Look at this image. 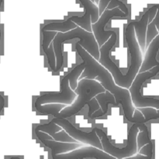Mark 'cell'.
<instances>
[{"label":"cell","mask_w":159,"mask_h":159,"mask_svg":"<svg viewBox=\"0 0 159 159\" xmlns=\"http://www.w3.org/2000/svg\"><path fill=\"white\" fill-rule=\"evenodd\" d=\"M62 129V128L61 126H59L58 125H57L56 123H52V122H50L48 123H45V124H41L37 126V128L35 129V130L40 131V132H46V133L49 134L51 137L56 132H59Z\"/></svg>","instance_id":"cell-20"},{"label":"cell","mask_w":159,"mask_h":159,"mask_svg":"<svg viewBox=\"0 0 159 159\" xmlns=\"http://www.w3.org/2000/svg\"><path fill=\"white\" fill-rule=\"evenodd\" d=\"M95 98L97 100L100 108L98 109V111H96V112H94L91 118L101 117L102 115H106L107 113V112H108L109 104H116V101H115L114 96L112 94H110V92L107 91V90H105L102 93L97 94L96 96H95Z\"/></svg>","instance_id":"cell-13"},{"label":"cell","mask_w":159,"mask_h":159,"mask_svg":"<svg viewBox=\"0 0 159 159\" xmlns=\"http://www.w3.org/2000/svg\"><path fill=\"white\" fill-rule=\"evenodd\" d=\"M75 49L85 64L82 76L88 79H95L101 84L103 88L114 96L116 104H120L124 116L132 123H144V118L141 112L132 104L128 89L123 88L115 84L110 72L102 66L91 55L89 54L81 45L76 43Z\"/></svg>","instance_id":"cell-1"},{"label":"cell","mask_w":159,"mask_h":159,"mask_svg":"<svg viewBox=\"0 0 159 159\" xmlns=\"http://www.w3.org/2000/svg\"><path fill=\"white\" fill-rule=\"evenodd\" d=\"M124 35H125V41L127 42L129 52L130 55V64L127 74H123L116 85L123 88L129 89L135 76L138 73L143 60L142 53L140 49V47L137 41L136 35H135L134 21L129 23L126 26Z\"/></svg>","instance_id":"cell-3"},{"label":"cell","mask_w":159,"mask_h":159,"mask_svg":"<svg viewBox=\"0 0 159 159\" xmlns=\"http://www.w3.org/2000/svg\"><path fill=\"white\" fill-rule=\"evenodd\" d=\"M78 26L76 23L71 21V19L68 18L67 20L63 22H54V23H50L45 25L42 28V31H56V32L65 33L71 30L75 29Z\"/></svg>","instance_id":"cell-14"},{"label":"cell","mask_w":159,"mask_h":159,"mask_svg":"<svg viewBox=\"0 0 159 159\" xmlns=\"http://www.w3.org/2000/svg\"><path fill=\"white\" fill-rule=\"evenodd\" d=\"M101 84L95 79L82 78L77 84L75 93L78 95L71 105L67 106L62 109L54 118H67L79 113L87 103L99 94L105 91Z\"/></svg>","instance_id":"cell-2"},{"label":"cell","mask_w":159,"mask_h":159,"mask_svg":"<svg viewBox=\"0 0 159 159\" xmlns=\"http://www.w3.org/2000/svg\"><path fill=\"white\" fill-rule=\"evenodd\" d=\"M40 141L51 150V154H65L82 147L79 143H63L53 140H40Z\"/></svg>","instance_id":"cell-11"},{"label":"cell","mask_w":159,"mask_h":159,"mask_svg":"<svg viewBox=\"0 0 159 159\" xmlns=\"http://www.w3.org/2000/svg\"><path fill=\"white\" fill-rule=\"evenodd\" d=\"M138 110L141 112L144 118V123L150 120L158 119L159 118V114L158 109L152 107H144V108H138Z\"/></svg>","instance_id":"cell-21"},{"label":"cell","mask_w":159,"mask_h":159,"mask_svg":"<svg viewBox=\"0 0 159 159\" xmlns=\"http://www.w3.org/2000/svg\"><path fill=\"white\" fill-rule=\"evenodd\" d=\"M19 159H20V158H19Z\"/></svg>","instance_id":"cell-30"},{"label":"cell","mask_w":159,"mask_h":159,"mask_svg":"<svg viewBox=\"0 0 159 159\" xmlns=\"http://www.w3.org/2000/svg\"><path fill=\"white\" fill-rule=\"evenodd\" d=\"M159 65L155 66L149 71L138 73L129 87L130 98L133 105L136 108H138L152 107L159 110V99L153 97L144 96L141 92L142 86L148 80L155 77L158 73Z\"/></svg>","instance_id":"cell-4"},{"label":"cell","mask_w":159,"mask_h":159,"mask_svg":"<svg viewBox=\"0 0 159 159\" xmlns=\"http://www.w3.org/2000/svg\"><path fill=\"white\" fill-rule=\"evenodd\" d=\"M67 104H59V103H52V104H46L44 105L40 106V108H37V112L44 115H51L53 116H55L56 115L59 113L65 107H67Z\"/></svg>","instance_id":"cell-16"},{"label":"cell","mask_w":159,"mask_h":159,"mask_svg":"<svg viewBox=\"0 0 159 159\" xmlns=\"http://www.w3.org/2000/svg\"><path fill=\"white\" fill-rule=\"evenodd\" d=\"M85 62H82V63L79 64V65H76L75 67H74V68L68 73V75H69V86L70 88L72 90H75L76 87H77V83H76L77 82V78L82 74L83 70H85Z\"/></svg>","instance_id":"cell-18"},{"label":"cell","mask_w":159,"mask_h":159,"mask_svg":"<svg viewBox=\"0 0 159 159\" xmlns=\"http://www.w3.org/2000/svg\"><path fill=\"white\" fill-rule=\"evenodd\" d=\"M4 105H5V99L3 97H2V98H0V112H1L3 110V108H4Z\"/></svg>","instance_id":"cell-26"},{"label":"cell","mask_w":159,"mask_h":159,"mask_svg":"<svg viewBox=\"0 0 159 159\" xmlns=\"http://www.w3.org/2000/svg\"><path fill=\"white\" fill-rule=\"evenodd\" d=\"M153 157V143L145 144L143 146L135 155L123 159H152Z\"/></svg>","instance_id":"cell-17"},{"label":"cell","mask_w":159,"mask_h":159,"mask_svg":"<svg viewBox=\"0 0 159 159\" xmlns=\"http://www.w3.org/2000/svg\"><path fill=\"white\" fill-rule=\"evenodd\" d=\"M87 104L89 105L88 117L89 118H91L93 114L94 113V112H96V111H98V109L100 108V106H99V103H98L97 100L95 98V97L93 98H92V99L90 100L88 103H87Z\"/></svg>","instance_id":"cell-23"},{"label":"cell","mask_w":159,"mask_h":159,"mask_svg":"<svg viewBox=\"0 0 159 159\" xmlns=\"http://www.w3.org/2000/svg\"><path fill=\"white\" fill-rule=\"evenodd\" d=\"M19 158H20V157H16V156H13V157H11L10 158H9V159H19Z\"/></svg>","instance_id":"cell-28"},{"label":"cell","mask_w":159,"mask_h":159,"mask_svg":"<svg viewBox=\"0 0 159 159\" xmlns=\"http://www.w3.org/2000/svg\"><path fill=\"white\" fill-rule=\"evenodd\" d=\"M3 0H0V12H1V6L2 4ZM1 37H2V32H1V28H0V43H1ZM0 53H1V48H0Z\"/></svg>","instance_id":"cell-27"},{"label":"cell","mask_w":159,"mask_h":159,"mask_svg":"<svg viewBox=\"0 0 159 159\" xmlns=\"http://www.w3.org/2000/svg\"><path fill=\"white\" fill-rule=\"evenodd\" d=\"M152 142L150 139L149 136L148 129L145 124L140 129V131L138 132V136H137V146H138V151L144 146L145 144Z\"/></svg>","instance_id":"cell-19"},{"label":"cell","mask_w":159,"mask_h":159,"mask_svg":"<svg viewBox=\"0 0 159 159\" xmlns=\"http://www.w3.org/2000/svg\"><path fill=\"white\" fill-rule=\"evenodd\" d=\"M51 122L61 126L74 140L82 142L83 143H86L90 146L95 147L98 149L102 150V143H101L99 137L96 134L95 128L90 132H85V131L76 128L67 118H54L51 120Z\"/></svg>","instance_id":"cell-6"},{"label":"cell","mask_w":159,"mask_h":159,"mask_svg":"<svg viewBox=\"0 0 159 159\" xmlns=\"http://www.w3.org/2000/svg\"><path fill=\"white\" fill-rule=\"evenodd\" d=\"M57 33L56 31H42L43 34L42 49L48 57V65L54 72L56 66V59L52 41Z\"/></svg>","instance_id":"cell-10"},{"label":"cell","mask_w":159,"mask_h":159,"mask_svg":"<svg viewBox=\"0 0 159 159\" xmlns=\"http://www.w3.org/2000/svg\"><path fill=\"white\" fill-rule=\"evenodd\" d=\"M149 19V10L144 12V15L141 18V20L138 21H134V31L136 35L137 41L138 45L142 51L145 49V40H146V30L148 24Z\"/></svg>","instance_id":"cell-12"},{"label":"cell","mask_w":159,"mask_h":159,"mask_svg":"<svg viewBox=\"0 0 159 159\" xmlns=\"http://www.w3.org/2000/svg\"><path fill=\"white\" fill-rule=\"evenodd\" d=\"M85 8V15L82 17L72 16L69 17L71 21L88 32H92V24L97 22L99 18V8L91 0H79Z\"/></svg>","instance_id":"cell-8"},{"label":"cell","mask_w":159,"mask_h":159,"mask_svg":"<svg viewBox=\"0 0 159 159\" xmlns=\"http://www.w3.org/2000/svg\"><path fill=\"white\" fill-rule=\"evenodd\" d=\"M158 11L157 12L155 18L152 22L148 23L146 30V40H145V48H148L150 42L156 37L159 34L158 30L159 29L158 26Z\"/></svg>","instance_id":"cell-15"},{"label":"cell","mask_w":159,"mask_h":159,"mask_svg":"<svg viewBox=\"0 0 159 159\" xmlns=\"http://www.w3.org/2000/svg\"><path fill=\"white\" fill-rule=\"evenodd\" d=\"M53 140L57 142H63V143H79V141L74 140L72 137H70L63 129L59 132H56L52 136Z\"/></svg>","instance_id":"cell-22"},{"label":"cell","mask_w":159,"mask_h":159,"mask_svg":"<svg viewBox=\"0 0 159 159\" xmlns=\"http://www.w3.org/2000/svg\"><path fill=\"white\" fill-rule=\"evenodd\" d=\"M61 92L57 93H48L39 96L35 101L36 109L40 106L46 104H52V103H59L68 105L74 102L77 94L74 90L70 88L69 86V75L68 74L63 77L61 82Z\"/></svg>","instance_id":"cell-5"},{"label":"cell","mask_w":159,"mask_h":159,"mask_svg":"<svg viewBox=\"0 0 159 159\" xmlns=\"http://www.w3.org/2000/svg\"><path fill=\"white\" fill-rule=\"evenodd\" d=\"M149 10V19H148V23L152 22L153 19L155 18V15H156L157 12L158 11V5H155L152 7H151Z\"/></svg>","instance_id":"cell-24"},{"label":"cell","mask_w":159,"mask_h":159,"mask_svg":"<svg viewBox=\"0 0 159 159\" xmlns=\"http://www.w3.org/2000/svg\"><path fill=\"white\" fill-rule=\"evenodd\" d=\"M2 95H1V94H0V98H2Z\"/></svg>","instance_id":"cell-29"},{"label":"cell","mask_w":159,"mask_h":159,"mask_svg":"<svg viewBox=\"0 0 159 159\" xmlns=\"http://www.w3.org/2000/svg\"><path fill=\"white\" fill-rule=\"evenodd\" d=\"M35 134L37 136V138L39 139V140H53L52 137L49 135V134L46 133V132H40V131L35 130Z\"/></svg>","instance_id":"cell-25"},{"label":"cell","mask_w":159,"mask_h":159,"mask_svg":"<svg viewBox=\"0 0 159 159\" xmlns=\"http://www.w3.org/2000/svg\"><path fill=\"white\" fill-rule=\"evenodd\" d=\"M53 159H116L93 146L83 147L65 154H51Z\"/></svg>","instance_id":"cell-7"},{"label":"cell","mask_w":159,"mask_h":159,"mask_svg":"<svg viewBox=\"0 0 159 159\" xmlns=\"http://www.w3.org/2000/svg\"><path fill=\"white\" fill-rule=\"evenodd\" d=\"M159 50V34L156 36L148 46V50L146 51L145 57L144 60H142L141 67L139 69L138 73L149 71L153 69L155 66L159 65V62L157 59Z\"/></svg>","instance_id":"cell-9"}]
</instances>
